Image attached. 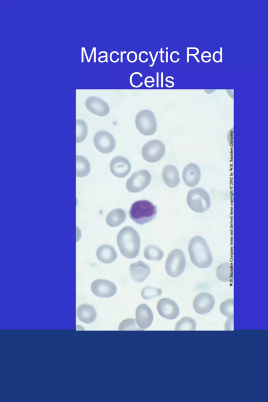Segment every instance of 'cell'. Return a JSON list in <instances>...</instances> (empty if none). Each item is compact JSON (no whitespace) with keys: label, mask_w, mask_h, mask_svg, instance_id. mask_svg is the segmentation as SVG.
<instances>
[{"label":"cell","mask_w":268,"mask_h":402,"mask_svg":"<svg viewBox=\"0 0 268 402\" xmlns=\"http://www.w3.org/2000/svg\"><path fill=\"white\" fill-rule=\"evenodd\" d=\"M91 289L94 295L102 298L112 297L117 292L116 285L105 279L95 280L91 284Z\"/></svg>","instance_id":"obj_10"},{"label":"cell","mask_w":268,"mask_h":402,"mask_svg":"<svg viewBox=\"0 0 268 402\" xmlns=\"http://www.w3.org/2000/svg\"><path fill=\"white\" fill-rule=\"evenodd\" d=\"M186 266V258L185 253L176 249L171 251L165 263V268L169 276L177 278L184 272Z\"/></svg>","instance_id":"obj_5"},{"label":"cell","mask_w":268,"mask_h":402,"mask_svg":"<svg viewBox=\"0 0 268 402\" xmlns=\"http://www.w3.org/2000/svg\"><path fill=\"white\" fill-rule=\"evenodd\" d=\"M166 153V146L160 141L155 140L147 142L143 148L142 155L149 163H156L161 160Z\"/></svg>","instance_id":"obj_8"},{"label":"cell","mask_w":268,"mask_h":402,"mask_svg":"<svg viewBox=\"0 0 268 402\" xmlns=\"http://www.w3.org/2000/svg\"><path fill=\"white\" fill-rule=\"evenodd\" d=\"M164 256L163 251L155 245H148L144 250V256L151 261H160Z\"/></svg>","instance_id":"obj_24"},{"label":"cell","mask_w":268,"mask_h":402,"mask_svg":"<svg viewBox=\"0 0 268 402\" xmlns=\"http://www.w3.org/2000/svg\"><path fill=\"white\" fill-rule=\"evenodd\" d=\"M96 149L103 154H109L115 149L116 141L113 136L108 132L101 131L94 137Z\"/></svg>","instance_id":"obj_9"},{"label":"cell","mask_w":268,"mask_h":402,"mask_svg":"<svg viewBox=\"0 0 268 402\" xmlns=\"http://www.w3.org/2000/svg\"><path fill=\"white\" fill-rule=\"evenodd\" d=\"M151 268L148 264L142 261L132 264L130 269L131 278L137 283L144 281L151 273Z\"/></svg>","instance_id":"obj_16"},{"label":"cell","mask_w":268,"mask_h":402,"mask_svg":"<svg viewBox=\"0 0 268 402\" xmlns=\"http://www.w3.org/2000/svg\"><path fill=\"white\" fill-rule=\"evenodd\" d=\"M154 320L152 311L145 304L138 306L136 311V321L137 325L142 330L148 329L151 326Z\"/></svg>","instance_id":"obj_13"},{"label":"cell","mask_w":268,"mask_h":402,"mask_svg":"<svg viewBox=\"0 0 268 402\" xmlns=\"http://www.w3.org/2000/svg\"><path fill=\"white\" fill-rule=\"evenodd\" d=\"M91 171V166L86 158L76 156V176L83 178L87 176Z\"/></svg>","instance_id":"obj_23"},{"label":"cell","mask_w":268,"mask_h":402,"mask_svg":"<svg viewBox=\"0 0 268 402\" xmlns=\"http://www.w3.org/2000/svg\"><path fill=\"white\" fill-rule=\"evenodd\" d=\"M162 290L152 287H146L142 291L143 298L145 300H151L159 297L162 294Z\"/></svg>","instance_id":"obj_28"},{"label":"cell","mask_w":268,"mask_h":402,"mask_svg":"<svg viewBox=\"0 0 268 402\" xmlns=\"http://www.w3.org/2000/svg\"><path fill=\"white\" fill-rule=\"evenodd\" d=\"M96 256L102 263L109 264L115 261L117 254L114 247L105 245L100 246L96 251Z\"/></svg>","instance_id":"obj_19"},{"label":"cell","mask_w":268,"mask_h":402,"mask_svg":"<svg viewBox=\"0 0 268 402\" xmlns=\"http://www.w3.org/2000/svg\"><path fill=\"white\" fill-rule=\"evenodd\" d=\"M222 314L228 319H234V300L228 299L224 301L220 306Z\"/></svg>","instance_id":"obj_27"},{"label":"cell","mask_w":268,"mask_h":402,"mask_svg":"<svg viewBox=\"0 0 268 402\" xmlns=\"http://www.w3.org/2000/svg\"><path fill=\"white\" fill-rule=\"evenodd\" d=\"M218 279L224 282H230L232 278V264L227 262L220 264L216 270Z\"/></svg>","instance_id":"obj_22"},{"label":"cell","mask_w":268,"mask_h":402,"mask_svg":"<svg viewBox=\"0 0 268 402\" xmlns=\"http://www.w3.org/2000/svg\"><path fill=\"white\" fill-rule=\"evenodd\" d=\"M125 211L121 208L112 210L107 215L106 220L107 224L110 227L119 226L124 223L126 219Z\"/></svg>","instance_id":"obj_21"},{"label":"cell","mask_w":268,"mask_h":402,"mask_svg":"<svg viewBox=\"0 0 268 402\" xmlns=\"http://www.w3.org/2000/svg\"><path fill=\"white\" fill-rule=\"evenodd\" d=\"M110 171L116 177H125L131 170V164L127 158L122 156H117L113 159L110 163Z\"/></svg>","instance_id":"obj_14"},{"label":"cell","mask_w":268,"mask_h":402,"mask_svg":"<svg viewBox=\"0 0 268 402\" xmlns=\"http://www.w3.org/2000/svg\"><path fill=\"white\" fill-rule=\"evenodd\" d=\"M157 214L156 206L146 200L136 201L130 210L131 218L139 225L149 223L155 218Z\"/></svg>","instance_id":"obj_3"},{"label":"cell","mask_w":268,"mask_h":402,"mask_svg":"<svg viewBox=\"0 0 268 402\" xmlns=\"http://www.w3.org/2000/svg\"><path fill=\"white\" fill-rule=\"evenodd\" d=\"M85 104L88 110L100 116H106L110 112L108 104L98 97H90L85 101Z\"/></svg>","instance_id":"obj_15"},{"label":"cell","mask_w":268,"mask_h":402,"mask_svg":"<svg viewBox=\"0 0 268 402\" xmlns=\"http://www.w3.org/2000/svg\"><path fill=\"white\" fill-rule=\"evenodd\" d=\"M88 135V126L83 120L76 121V143H81Z\"/></svg>","instance_id":"obj_26"},{"label":"cell","mask_w":268,"mask_h":402,"mask_svg":"<svg viewBox=\"0 0 268 402\" xmlns=\"http://www.w3.org/2000/svg\"><path fill=\"white\" fill-rule=\"evenodd\" d=\"M157 308L161 316L170 320L176 319L180 313L178 304L174 301L168 298L160 300Z\"/></svg>","instance_id":"obj_12"},{"label":"cell","mask_w":268,"mask_h":402,"mask_svg":"<svg viewBox=\"0 0 268 402\" xmlns=\"http://www.w3.org/2000/svg\"><path fill=\"white\" fill-rule=\"evenodd\" d=\"M201 172L199 166L195 163L187 165L182 173L185 183L189 187H195L200 182Z\"/></svg>","instance_id":"obj_17"},{"label":"cell","mask_w":268,"mask_h":402,"mask_svg":"<svg viewBox=\"0 0 268 402\" xmlns=\"http://www.w3.org/2000/svg\"><path fill=\"white\" fill-rule=\"evenodd\" d=\"M187 203L190 208L196 212H206L210 207L211 198L206 190L202 188L191 189L187 196Z\"/></svg>","instance_id":"obj_4"},{"label":"cell","mask_w":268,"mask_h":402,"mask_svg":"<svg viewBox=\"0 0 268 402\" xmlns=\"http://www.w3.org/2000/svg\"><path fill=\"white\" fill-rule=\"evenodd\" d=\"M152 176L146 170H141L134 173L127 180L126 188L128 192L136 193L142 191L151 183Z\"/></svg>","instance_id":"obj_7"},{"label":"cell","mask_w":268,"mask_h":402,"mask_svg":"<svg viewBox=\"0 0 268 402\" xmlns=\"http://www.w3.org/2000/svg\"><path fill=\"white\" fill-rule=\"evenodd\" d=\"M196 321L191 317H186L178 322L176 326V331H195L196 330Z\"/></svg>","instance_id":"obj_25"},{"label":"cell","mask_w":268,"mask_h":402,"mask_svg":"<svg viewBox=\"0 0 268 402\" xmlns=\"http://www.w3.org/2000/svg\"><path fill=\"white\" fill-rule=\"evenodd\" d=\"M215 303L216 300L213 295L209 293H201L194 299L193 306L198 314L205 315L213 310Z\"/></svg>","instance_id":"obj_11"},{"label":"cell","mask_w":268,"mask_h":402,"mask_svg":"<svg viewBox=\"0 0 268 402\" xmlns=\"http://www.w3.org/2000/svg\"><path fill=\"white\" fill-rule=\"evenodd\" d=\"M77 314L81 322L87 324L93 322L96 317V312L94 307L87 304L80 305L77 309Z\"/></svg>","instance_id":"obj_20"},{"label":"cell","mask_w":268,"mask_h":402,"mask_svg":"<svg viewBox=\"0 0 268 402\" xmlns=\"http://www.w3.org/2000/svg\"><path fill=\"white\" fill-rule=\"evenodd\" d=\"M163 178L165 184L170 188H176L180 183L179 171L177 168L173 165H168L164 167Z\"/></svg>","instance_id":"obj_18"},{"label":"cell","mask_w":268,"mask_h":402,"mask_svg":"<svg viewBox=\"0 0 268 402\" xmlns=\"http://www.w3.org/2000/svg\"><path fill=\"white\" fill-rule=\"evenodd\" d=\"M135 124L138 131L145 135L154 134L157 129L155 115L149 110H144L137 113Z\"/></svg>","instance_id":"obj_6"},{"label":"cell","mask_w":268,"mask_h":402,"mask_svg":"<svg viewBox=\"0 0 268 402\" xmlns=\"http://www.w3.org/2000/svg\"><path fill=\"white\" fill-rule=\"evenodd\" d=\"M188 250L191 260L196 266L201 269L211 266L213 259L206 239L200 236L193 237L190 241Z\"/></svg>","instance_id":"obj_2"},{"label":"cell","mask_w":268,"mask_h":402,"mask_svg":"<svg viewBox=\"0 0 268 402\" xmlns=\"http://www.w3.org/2000/svg\"><path fill=\"white\" fill-rule=\"evenodd\" d=\"M117 242L122 255L128 259L137 257L141 248V238L131 226L123 228L117 236Z\"/></svg>","instance_id":"obj_1"},{"label":"cell","mask_w":268,"mask_h":402,"mask_svg":"<svg viewBox=\"0 0 268 402\" xmlns=\"http://www.w3.org/2000/svg\"><path fill=\"white\" fill-rule=\"evenodd\" d=\"M136 323V321L135 322V320L134 319L125 320L120 324L119 330L120 331L142 330L140 329H137Z\"/></svg>","instance_id":"obj_29"}]
</instances>
